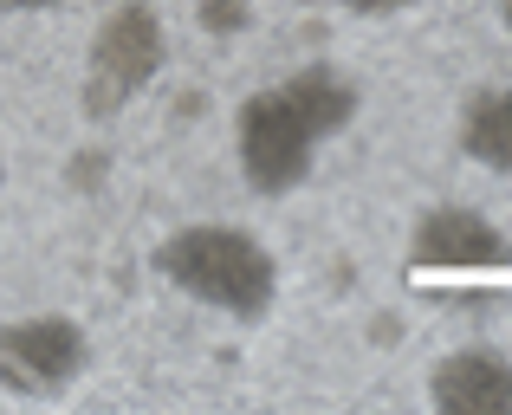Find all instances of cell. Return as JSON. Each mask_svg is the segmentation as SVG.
I'll list each match as a JSON object with an SVG mask.
<instances>
[{"mask_svg": "<svg viewBox=\"0 0 512 415\" xmlns=\"http://www.w3.org/2000/svg\"><path fill=\"white\" fill-rule=\"evenodd\" d=\"M363 117V91L344 65H299V72L273 78V85L247 91L234 111V163L247 195L260 202H286L312 182L318 156Z\"/></svg>", "mask_w": 512, "mask_h": 415, "instance_id": "obj_1", "label": "cell"}, {"mask_svg": "<svg viewBox=\"0 0 512 415\" xmlns=\"http://www.w3.org/2000/svg\"><path fill=\"white\" fill-rule=\"evenodd\" d=\"M150 273L175 299L234 325H266L279 305V253L234 221H188L163 234L150 247Z\"/></svg>", "mask_w": 512, "mask_h": 415, "instance_id": "obj_2", "label": "cell"}, {"mask_svg": "<svg viewBox=\"0 0 512 415\" xmlns=\"http://www.w3.org/2000/svg\"><path fill=\"white\" fill-rule=\"evenodd\" d=\"M409 273L428 286H512V234L467 202H441L409 227Z\"/></svg>", "mask_w": 512, "mask_h": 415, "instance_id": "obj_3", "label": "cell"}, {"mask_svg": "<svg viewBox=\"0 0 512 415\" xmlns=\"http://www.w3.org/2000/svg\"><path fill=\"white\" fill-rule=\"evenodd\" d=\"M91 370V338L65 312H26L0 325V396L13 403H65Z\"/></svg>", "mask_w": 512, "mask_h": 415, "instance_id": "obj_4", "label": "cell"}, {"mask_svg": "<svg viewBox=\"0 0 512 415\" xmlns=\"http://www.w3.org/2000/svg\"><path fill=\"white\" fill-rule=\"evenodd\" d=\"M163 59H169V33L156 20V7H143V0L111 7L104 26L91 33V72H85L91 117L124 111L130 98H143L156 85V72H163Z\"/></svg>", "mask_w": 512, "mask_h": 415, "instance_id": "obj_5", "label": "cell"}, {"mask_svg": "<svg viewBox=\"0 0 512 415\" xmlns=\"http://www.w3.org/2000/svg\"><path fill=\"white\" fill-rule=\"evenodd\" d=\"M428 409L441 415H512V357L493 344H461L428 370Z\"/></svg>", "mask_w": 512, "mask_h": 415, "instance_id": "obj_6", "label": "cell"}, {"mask_svg": "<svg viewBox=\"0 0 512 415\" xmlns=\"http://www.w3.org/2000/svg\"><path fill=\"white\" fill-rule=\"evenodd\" d=\"M454 137H461L467 163L493 169V176H512V85H480L474 98L461 104Z\"/></svg>", "mask_w": 512, "mask_h": 415, "instance_id": "obj_7", "label": "cell"}, {"mask_svg": "<svg viewBox=\"0 0 512 415\" xmlns=\"http://www.w3.org/2000/svg\"><path fill=\"white\" fill-rule=\"evenodd\" d=\"M305 7H338V13H357V20H389V13H409L422 0H305Z\"/></svg>", "mask_w": 512, "mask_h": 415, "instance_id": "obj_8", "label": "cell"}, {"mask_svg": "<svg viewBox=\"0 0 512 415\" xmlns=\"http://www.w3.org/2000/svg\"><path fill=\"white\" fill-rule=\"evenodd\" d=\"M46 7H65V0H0V20L7 13H46Z\"/></svg>", "mask_w": 512, "mask_h": 415, "instance_id": "obj_9", "label": "cell"}, {"mask_svg": "<svg viewBox=\"0 0 512 415\" xmlns=\"http://www.w3.org/2000/svg\"><path fill=\"white\" fill-rule=\"evenodd\" d=\"M0 195H7V150H0Z\"/></svg>", "mask_w": 512, "mask_h": 415, "instance_id": "obj_10", "label": "cell"}, {"mask_svg": "<svg viewBox=\"0 0 512 415\" xmlns=\"http://www.w3.org/2000/svg\"><path fill=\"white\" fill-rule=\"evenodd\" d=\"M506 26H512V0H506Z\"/></svg>", "mask_w": 512, "mask_h": 415, "instance_id": "obj_11", "label": "cell"}]
</instances>
